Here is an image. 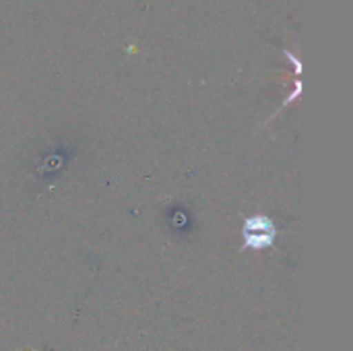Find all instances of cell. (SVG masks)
I'll list each match as a JSON object with an SVG mask.
<instances>
[{
  "instance_id": "obj_1",
  "label": "cell",
  "mask_w": 353,
  "mask_h": 351,
  "mask_svg": "<svg viewBox=\"0 0 353 351\" xmlns=\"http://www.w3.org/2000/svg\"><path fill=\"white\" fill-rule=\"evenodd\" d=\"M273 223L261 219V217H254L248 221L246 225V246H254V248H261V246H267L273 242Z\"/></svg>"
}]
</instances>
